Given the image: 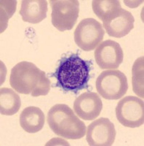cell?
Masks as SVG:
<instances>
[{
	"instance_id": "cell-1",
	"label": "cell",
	"mask_w": 144,
	"mask_h": 146,
	"mask_svg": "<svg viewBox=\"0 0 144 146\" xmlns=\"http://www.w3.org/2000/svg\"><path fill=\"white\" fill-rule=\"evenodd\" d=\"M91 66L88 61L77 54L64 57L60 61L53 76L56 78V86L66 92L76 94L88 87Z\"/></svg>"
},
{
	"instance_id": "cell-2",
	"label": "cell",
	"mask_w": 144,
	"mask_h": 146,
	"mask_svg": "<svg viewBox=\"0 0 144 146\" xmlns=\"http://www.w3.org/2000/svg\"><path fill=\"white\" fill-rule=\"evenodd\" d=\"M10 84L15 91L32 96H45L50 92V81L34 64L21 62L12 69Z\"/></svg>"
},
{
	"instance_id": "cell-3",
	"label": "cell",
	"mask_w": 144,
	"mask_h": 146,
	"mask_svg": "<svg viewBox=\"0 0 144 146\" xmlns=\"http://www.w3.org/2000/svg\"><path fill=\"white\" fill-rule=\"evenodd\" d=\"M47 121L52 131L65 139H81L86 134L85 123L65 104L52 107L47 113Z\"/></svg>"
},
{
	"instance_id": "cell-4",
	"label": "cell",
	"mask_w": 144,
	"mask_h": 146,
	"mask_svg": "<svg viewBox=\"0 0 144 146\" xmlns=\"http://www.w3.org/2000/svg\"><path fill=\"white\" fill-rule=\"evenodd\" d=\"M95 86L98 94L109 100L121 99L128 89V79L124 73L115 70L102 72L96 80Z\"/></svg>"
},
{
	"instance_id": "cell-5",
	"label": "cell",
	"mask_w": 144,
	"mask_h": 146,
	"mask_svg": "<svg viewBox=\"0 0 144 146\" xmlns=\"http://www.w3.org/2000/svg\"><path fill=\"white\" fill-rule=\"evenodd\" d=\"M52 23L60 32L71 30L76 23L80 13L77 0H51Z\"/></svg>"
},
{
	"instance_id": "cell-6",
	"label": "cell",
	"mask_w": 144,
	"mask_h": 146,
	"mask_svg": "<svg viewBox=\"0 0 144 146\" xmlns=\"http://www.w3.org/2000/svg\"><path fill=\"white\" fill-rule=\"evenodd\" d=\"M116 116L126 127L137 128L144 123V102L137 96H124L116 107Z\"/></svg>"
},
{
	"instance_id": "cell-7",
	"label": "cell",
	"mask_w": 144,
	"mask_h": 146,
	"mask_svg": "<svg viewBox=\"0 0 144 146\" xmlns=\"http://www.w3.org/2000/svg\"><path fill=\"white\" fill-rule=\"evenodd\" d=\"M105 31L101 23L94 18H85L74 31V41L85 51H91L102 42Z\"/></svg>"
},
{
	"instance_id": "cell-8",
	"label": "cell",
	"mask_w": 144,
	"mask_h": 146,
	"mask_svg": "<svg viewBox=\"0 0 144 146\" xmlns=\"http://www.w3.org/2000/svg\"><path fill=\"white\" fill-rule=\"evenodd\" d=\"M116 129L108 118H101L88 126L86 139L91 146H110L114 143Z\"/></svg>"
},
{
	"instance_id": "cell-9",
	"label": "cell",
	"mask_w": 144,
	"mask_h": 146,
	"mask_svg": "<svg viewBox=\"0 0 144 146\" xmlns=\"http://www.w3.org/2000/svg\"><path fill=\"white\" fill-rule=\"evenodd\" d=\"M95 59L103 70L117 69L123 62L124 53L118 42L107 40L99 44L95 50Z\"/></svg>"
},
{
	"instance_id": "cell-10",
	"label": "cell",
	"mask_w": 144,
	"mask_h": 146,
	"mask_svg": "<svg viewBox=\"0 0 144 146\" xmlns=\"http://www.w3.org/2000/svg\"><path fill=\"white\" fill-rule=\"evenodd\" d=\"M134 22L135 18L130 12L121 8L103 21V27L109 36L121 38L134 28Z\"/></svg>"
},
{
	"instance_id": "cell-11",
	"label": "cell",
	"mask_w": 144,
	"mask_h": 146,
	"mask_svg": "<svg viewBox=\"0 0 144 146\" xmlns=\"http://www.w3.org/2000/svg\"><path fill=\"white\" fill-rule=\"evenodd\" d=\"M103 109L101 97L95 92H85L75 100L74 110L80 118L93 121L99 116Z\"/></svg>"
},
{
	"instance_id": "cell-12",
	"label": "cell",
	"mask_w": 144,
	"mask_h": 146,
	"mask_svg": "<svg viewBox=\"0 0 144 146\" xmlns=\"http://www.w3.org/2000/svg\"><path fill=\"white\" fill-rule=\"evenodd\" d=\"M47 10V2L45 0H23L19 13L23 21L35 24L46 18Z\"/></svg>"
},
{
	"instance_id": "cell-13",
	"label": "cell",
	"mask_w": 144,
	"mask_h": 146,
	"mask_svg": "<svg viewBox=\"0 0 144 146\" xmlns=\"http://www.w3.org/2000/svg\"><path fill=\"white\" fill-rule=\"evenodd\" d=\"M45 122L43 112L37 107L31 106L25 108L20 115V124L28 133H37L42 129Z\"/></svg>"
},
{
	"instance_id": "cell-14",
	"label": "cell",
	"mask_w": 144,
	"mask_h": 146,
	"mask_svg": "<svg viewBox=\"0 0 144 146\" xmlns=\"http://www.w3.org/2000/svg\"><path fill=\"white\" fill-rule=\"evenodd\" d=\"M21 106L19 95L12 89L2 88L0 91V110L3 115L16 114Z\"/></svg>"
},
{
	"instance_id": "cell-15",
	"label": "cell",
	"mask_w": 144,
	"mask_h": 146,
	"mask_svg": "<svg viewBox=\"0 0 144 146\" xmlns=\"http://www.w3.org/2000/svg\"><path fill=\"white\" fill-rule=\"evenodd\" d=\"M92 7L99 19L104 21L114 12L121 9V4L117 0H93Z\"/></svg>"
},
{
	"instance_id": "cell-16",
	"label": "cell",
	"mask_w": 144,
	"mask_h": 146,
	"mask_svg": "<svg viewBox=\"0 0 144 146\" xmlns=\"http://www.w3.org/2000/svg\"><path fill=\"white\" fill-rule=\"evenodd\" d=\"M133 88L137 96L143 98V57H140L133 66Z\"/></svg>"
}]
</instances>
